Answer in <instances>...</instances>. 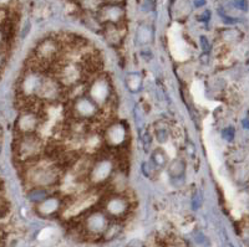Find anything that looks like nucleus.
Returning a JSON list of instances; mask_svg holds the SVG:
<instances>
[{"label":"nucleus","mask_w":249,"mask_h":247,"mask_svg":"<svg viewBox=\"0 0 249 247\" xmlns=\"http://www.w3.org/2000/svg\"><path fill=\"white\" fill-rule=\"evenodd\" d=\"M61 169L53 162H43L40 159L26 164L24 171V179L30 188H50L57 185L61 181Z\"/></svg>","instance_id":"nucleus-1"},{"label":"nucleus","mask_w":249,"mask_h":247,"mask_svg":"<svg viewBox=\"0 0 249 247\" xmlns=\"http://www.w3.org/2000/svg\"><path fill=\"white\" fill-rule=\"evenodd\" d=\"M13 150H14L15 159L26 165L43 157L44 144L41 138L36 133L17 135Z\"/></svg>","instance_id":"nucleus-2"},{"label":"nucleus","mask_w":249,"mask_h":247,"mask_svg":"<svg viewBox=\"0 0 249 247\" xmlns=\"http://www.w3.org/2000/svg\"><path fill=\"white\" fill-rule=\"evenodd\" d=\"M62 52V44L60 39L54 36H46L36 45L34 50L33 61L36 66L34 68L43 70L44 66H49L60 60Z\"/></svg>","instance_id":"nucleus-3"},{"label":"nucleus","mask_w":249,"mask_h":247,"mask_svg":"<svg viewBox=\"0 0 249 247\" xmlns=\"http://www.w3.org/2000/svg\"><path fill=\"white\" fill-rule=\"evenodd\" d=\"M53 76L60 82V84L65 90H70L77 84H81L82 80L85 77V71L80 62L65 59L57 62Z\"/></svg>","instance_id":"nucleus-4"},{"label":"nucleus","mask_w":249,"mask_h":247,"mask_svg":"<svg viewBox=\"0 0 249 247\" xmlns=\"http://www.w3.org/2000/svg\"><path fill=\"white\" fill-rule=\"evenodd\" d=\"M101 107L91 99L88 93L77 96L76 99L71 101V117L75 119H80V121H90V119H95L99 115Z\"/></svg>","instance_id":"nucleus-5"},{"label":"nucleus","mask_w":249,"mask_h":247,"mask_svg":"<svg viewBox=\"0 0 249 247\" xmlns=\"http://www.w3.org/2000/svg\"><path fill=\"white\" fill-rule=\"evenodd\" d=\"M44 75L41 70L30 67L24 73L19 81V97L20 99H36L41 83L44 81Z\"/></svg>","instance_id":"nucleus-6"},{"label":"nucleus","mask_w":249,"mask_h":247,"mask_svg":"<svg viewBox=\"0 0 249 247\" xmlns=\"http://www.w3.org/2000/svg\"><path fill=\"white\" fill-rule=\"evenodd\" d=\"M111 224L107 214L102 210H90L82 220V229L90 236H104Z\"/></svg>","instance_id":"nucleus-7"},{"label":"nucleus","mask_w":249,"mask_h":247,"mask_svg":"<svg viewBox=\"0 0 249 247\" xmlns=\"http://www.w3.org/2000/svg\"><path fill=\"white\" fill-rule=\"evenodd\" d=\"M113 169H115V163H113L112 158H110L108 155L97 158L96 160H93V164L89 173V181L92 186L104 185L112 177Z\"/></svg>","instance_id":"nucleus-8"},{"label":"nucleus","mask_w":249,"mask_h":247,"mask_svg":"<svg viewBox=\"0 0 249 247\" xmlns=\"http://www.w3.org/2000/svg\"><path fill=\"white\" fill-rule=\"evenodd\" d=\"M130 200L122 193H112L102 202V210L105 211L111 220H121L130 211Z\"/></svg>","instance_id":"nucleus-9"},{"label":"nucleus","mask_w":249,"mask_h":247,"mask_svg":"<svg viewBox=\"0 0 249 247\" xmlns=\"http://www.w3.org/2000/svg\"><path fill=\"white\" fill-rule=\"evenodd\" d=\"M88 95L100 107L106 106L112 97V87H111L110 80L102 75L93 76L88 88Z\"/></svg>","instance_id":"nucleus-10"},{"label":"nucleus","mask_w":249,"mask_h":247,"mask_svg":"<svg viewBox=\"0 0 249 247\" xmlns=\"http://www.w3.org/2000/svg\"><path fill=\"white\" fill-rule=\"evenodd\" d=\"M41 124V115L35 108H25L21 111L15 121V132L17 135L33 134L36 133Z\"/></svg>","instance_id":"nucleus-11"},{"label":"nucleus","mask_w":249,"mask_h":247,"mask_svg":"<svg viewBox=\"0 0 249 247\" xmlns=\"http://www.w3.org/2000/svg\"><path fill=\"white\" fill-rule=\"evenodd\" d=\"M102 137H104V142H105L106 146L110 147V148H124L128 139L127 127L121 122H113L106 127Z\"/></svg>","instance_id":"nucleus-12"},{"label":"nucleus","mask_w":249,"mask_h":247,"mask_svg":"<svg viewBox=\"0 0 249 247\" xmlns=\"http://www.w3.org/2000/svg\"><path fill=\"white\" fill-rule=\"evenodd\" d=\"M96 15L102 25L106 24L119 25L124 24V8L122 3H104Z\"/></svg>","instance_id":"nucleus-13"},{"label":"nucleus","mask_w":249,"mask_h":247,"mask_svg":"<svg viewBox=\"0 0 249 247\" xmlns=\"http://www.w3.org/2000/svg\"><path fill=\"white\" fill-rule=\"evenodd\" d=\"M64 90L65 88L62 87L60 82L54 76H45L43 83H41V87H40L39 92H37L36 99H39L40 101L43 102L54 103V102L59 101L61 99Z\"/></svg>","instance_id":"nucleus-14"},{"label":"nucleus","mask_w":249,"mask_h":247,"mask_svg":"<svg viewBox=\"0 0 249 247\" xmlns=\"http://www.w3.org/2000/svg\"><path fill=\"white\" fill-rule=\"evenodd\" d=\"M62 210V200L57 195H49L44 201L39 202L35 206V211L41 217H53Z\"/></svg>","instance_id":"nucleus-15"},{"label":"nucleus","mask_w":249,"mask_h":247,"mask_svg":"<svg viewBox=\"0 0 249 247\" xmlns=\"http://www.w3.org/2000/svg\"><path fill=\"white\" fill-rule=\"evenodd\" d=\"M101 34L108 45L113 46V48H119V46H121L124 37V24H119V25L106 24V25L102 26Z\"/></svg>","instance_id":"nucleus-16"},{"label":"nucleus","mask_w":249,"mask_h":247,"mask_svg":"<svg viewBox=\"0 0 249 247\" xmlns=\"http://www.w3.org/2000/svg\"><path fill=\"white\" fill-rule=\"evenodd\" d=\"M168 175L171 178V181L176 186H179L184 181V174H186V162L182 158H176L171 163H168Z\"/></svg>","instance_id":"nucleus-17"},{"label":"nucleus","mask_w":249,"mask_h":247,"mask_svg":"<svg viewBox=\"0 0 249 247\" xmlns=\"http://www.w3.org/2000/svg\"><path fill=\"white\" fill-rule=\"evenodd\" d=\"M81 21L84 23V25H85L86 28L95 31V33H101L102 31V26L104 25L100 23L96 13L81 12Z\"/></svg>","instance_id":"nucleus-18"},{"label":"nucleus","mask_w":249,"mask_h":247,"mask_svg":"<svg viewBox=\"0 0 249 247\" xmlns=\"http://www.w3.org/2000/svg\"><path fill=\"white\" fill-rule=\"evenodd\" d=\"M153 135H155L159 143H167V141L171 137V131L168 128L167 123L162 121L156 122L155 126H153Z\"/></svg>","instance_id":"nucleus-19"},{"label":"nucleus","mask_w":249,"mask_h":247,"mask_svg":"<svg viewBox=\"0 0 249 247\" xmlns=\"http://www.w3.org/2000/svg\"><path fill=\"white\" fill-rule=\"evenodd\" d=\"M168 163H170V159H168L167 153L162 148H156L151 155V164L153 168L163 169L168 165Z\"/></svg>","instance_id":"nucleus-20"},{"label":"nucleus","mask_w":249,"mask_h":247,"mask_svg":"<svg viewBox=\"0 0 249 247\" xmlns=\"http://www.w3.org/2000/svg\"><path fill=\"white\" fill-rule=\"evenodd\" d=\"M124 83H126V87L128 88L130 92L132 93L140 92L142 88V83H143L141 73H137V72L128 73L126 80H124Z\"/></svg>","instance_id":"nucleus-21"},{"label":"nucleus","mask_w":249,"mask_h":247,"mask_svg":"<svg viewBox=\"0 0 249 247\" xmlns=\"http://www.w3.org/2000/svg\"><path fill=\"white\" fill-rule=\"evenodd\" d=\"M26 197H28L29 201L36 205V204L44 201L49 197V191L45 188H30Z\"/></svg>","instance_id":"nucleus-22"},{"label":"nucleus","mask_w":249,"mask_h":247,"mask_svg":"<svg viewBox=\"0 0 249 247\" xmlns=\"http://www.w3.org/2000/svg\"><path fill=\"white\" fill-rule=\"evenodd\" d=\"M153 39V33L152 29L148 25H140V28L137 29L136 34V40L140 45H148Z\"/></svg>","instance_id":"nucleus-23"},{"label":"nucleus","mask_w":249,"mask_h":247,"mask_svg":"<svg viewBox=\"0 0 249 247\" xmlns=\"http://www.w3.org/2000/svg\"><path fill=\"white\" fill-rule=\"evenodd\" d=\"M76 3L79 4L81 12L97 13L105 1L104 0H76Z\"/></svg>","instance_id":"nucleus-24"},{"label":"nucleus","mask_w":249,"mask_h":247,"mask_svg":"<svg viewBox=\"0 0 249 247\" xmlns=\"http://www.w3.org/2000/svg\"><path fill=\"white\" fill-rule=\"evenodd\" d=\"M92 141H96V146H91V144H92V142H91V139L88 137V134H86L85 147L88 149H90L91 147H92V153L100 150V149H101L102 143H105V142H104V137H100V134H97V133H93V134H92ZM93 144H95V143H93Z\"/></svg>","instance_id":"nucleus-25"},{"label":"nucleus","mask_w":249,"mask_h":247,"mask_svg":"<svg viewBox=\"0 0 249 247\" xmlns=\"http://www.w3.org/2000/svg\"><path fill=\"white\" fill-rule=\"evenodd\" d=\"M234 135H235V131L233 127H227L222 131V137L223 139H226L227 142H232L234 139Z\"/></svg>","instance_id":"nucleus-26"},{"label":"nucleus","mask_w":249,"mask_h":247,"mask_svg":"<svg viewBox=\"0 0 249 247\" xmlns=\"http://www.w3.org/2000/svg\"><path fill=\"white\" fill-rule=\"evenodd\" d=\"M141 139H142V144H143L144 149H146V150H148V149H150V146L152 144V134H151L148 131H146V132L142 134Z\"/></svg>","instance_id":"nucleus-27"},{"label":"nucleus","mask_w":249,"mask_h":247,"mask_svg":"<svg viewBox=\"0 0 249 247\" xmlns=\"http://www.w3.org/2000/svg\"><path fill=\"white\" fill-rule=\"evenodd\" d=\"M199 42H201L202 51H203L204 53L210 52V51H211V44H210V41H208V39H207L206 36H203V35H202V36L199 37Z\"/></svg>","instance_id":"nucleus-28"},{"label":"nucleus","mask_w":249,"mask_h":247,"mask_svg":"<svg viewBox=\"0 0 249 247\" xmlns=\"http://www.w3.org/2000/svg\"><path fill=\"white\" fill-rule=\"evenodd\" d=\"M201 205H202L201 195H199L198 193H196V194L192 197V209L193 210H198Z\"/></svg>","instance_id":"nucleus-29"},{"label":"nucleus","mask_w":249,"mask_h":247,"mask_svg":"<svg viewBox=\"0 0 249 247\" xmlns=\"http://www.w3.org/2000/svg\"><path fill=\"white\" fill-rule=\"evenodd\" d=\"M153 8H155V0H144L143 4H142V6H141L142 10L146 13L152 12Z\"/></svg>","instance_id":"nucleus-30"},{"label":"nucleus","mask_w":249,"mask_h":247,"mask_svg":"<svg viewBox=\"0 0 249 247\" xmlns=\"http://www.w3.org/2000/svg\"><path fill=\"white\" fill-rule=\"evenodd\" d=\"M141 170L143 173L144 177H151V173H152V165H150L148 163H142Z\"/></svg>","instance_id":"nucleus-31"},{"label":"nucleus","mask_w":249,"mask_h":247,"mask_svg":"<svg viewBox=\"0 0 249 247\" xmlns=\"http://www.w3.org/2000/svg\"><path fill=\"white\" fill-rule=\"evenodd\" d=\"M234 6L242 12H246L247 9H248V3H247L246 0H235L234 1Z\"/></svg>","instance_id":"nucleus-32"},{"label":"nucleus","mask_w":249,"mask_h":247,"mask_svg":"<svg viewBox=\"0 0 249 247\" xmlns=\"http://www.w3.org/2000/svg\"><path fill=\"white\" fill-rule=\"evenodd\" d=\"M5 61H6L5 49H0V73H1V71H3L4 66H5Z\"/></svg>","instance_id":"nucleus-33"},{"label":"nucleus","mask_w":249,"mask_h":247,"mask_svg":"<svg viewBox=\"0 0 249 247\" xmlns=\"http://www.w3.org/2000/svg\"><path fill=\"white\" fill-rule=\"evenodd\" d=\"M6 42H8V37H6L3 28H0V49H4V46H5Z\"/></svg>","instance_id":"nucleus-34"},{"label":"nucleus","mask_w":249,"mask_h":247,"mask_svg":"<svg viewBox=\"0 0 249 247\" xmlns=\"http://www.w3.org/2000/svg\"><path fill=\"white\" fill-rule=\"evenodd\" d=\"M199 16H201L199 17V20H201V21H203V23H208L211 19V12L210 10H206V12H204L202 15H199Z\"/></svg>","instance_id":"nucleus-35"},{"label":"nucleus","mask_w":249,"mask_h":247,"mask_svg":"<svg viewBox=\"0 0 249 247\" xmlns=\"http://www.w3.org/2000/svg\"><path fill=\"white\" fill-rule=\"evenodd\" d=\"M193 5H195V8H202V6L206 5V0H195Z\"/></svg>","instance_id":"nucleus-36"},{"label":"nucleus","mask_w":249,"mask_h":247,"mask_svg":"<svg viewBox=\"0 0 249 247\" xmlns=\"http://www.w3.org/2000/svg\"><path fill=\"white\" fill-rule=\"evenodd\" d=\"M242 124H243V127L246 130H249V119H243V121H242Z\"/></svg>","instance_id":"nucleus-37"},{"label":"nucleus","mask_w":249,"mask_h":247,"mask_svg":"<svg viewBox=\"0 0 249 247\" xmlns=\"http://www.w3.org/2000/svg\"><path fill=\"white\" fill-rule=\"evenodd\" d=\"M105 3H122L124 0H104Z\"/></svg>","instance_id":"nucleus-38"},{"label":"nucleus","mask_w":249,"mask_h":247,"mask_svg":"<svg viewBox=\"0 0 249 247\" xmlns=\"http://www.w3.org/2000/svg\"><path fill=\"white\" fill-rule=\"evenodd\" d=\"M0 153H1V142H0Z\"/></svg>","instance_id":"nucleus-39"},{"label":"nucleus","mask_w":249,"mask_h":247,"mask_svg":"<svg viewBox=\"0 0 249 247\" xmlns=\"http://www.w3.org/2000/svg\"><path fill=\"white\" fill-rule=\"evenodd\" d=\"M1 202H3V201H1V198H0V204H1Z\"/></svg>","instance_id":"nucleus-40"}]
</instances>
